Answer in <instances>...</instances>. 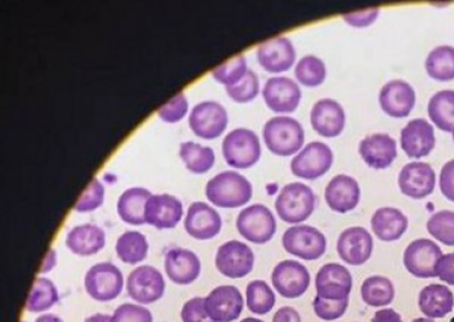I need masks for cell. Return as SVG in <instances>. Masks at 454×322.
<instances>
[{"mask_svg":"<svg viewBox=\"0 0 454 322\" xmlns=\"http://www.w3.org/2000/svg\"><path fill=\"white\" fill-rule=\"evenodd\" d=\"M206 194L214 206L220 208H239L251 200L254 187L238 171L227 170L207 181Z\"/></svg>","mask_w":454,"mask_h":322,"instance_id":"obj_1","label":"cell"},{"mask_svg":"<svg viewBox=\"0 0 454 322\" xmlns=\"http://www.w3.org/2000/svg\"><path fill=\"white\" fill-rule=\"evenodd\" d=\"M265 145L275 155L296 154L305 143V130L299 121L289 116H275L264 124Z\"/></svg>","mask_w":454,"mask_h":322,"instance_id":"obj_2","label":"cell"},{"mask_svg":"<svg viewBox=\"0 0 454 322\" xmlns=\"http://www.w3.org/2000/svg\"><path fill=\"white\" fill-rule=\"evenodd\" d=\"M316 207V196L311 187L301 183H293L281 188L275 210L281 221L299 224L312 216Z\"/></svg>","mask_w":454,"mask_h":322,"instance_id":"obj_3","label":"cell"},{"mask_svg":"<svg viewBox=\"0 0 454 322\" xmlns=\"http://www.w3.org/2000/svg\"><path fill=\"white\" fill-rule=\"evenodd\" d=\"M223 159L230 167L249 169L257 164L262 155L257 133L248 129L231 130L223 140Z\"/></svg>","mask_w":454,"mask_h":322,"instance_id":"obj_4","label":"cell"},{"mask_svg":"<svg viewBox=\"0 0 454 322\" xmlns=\"http://www.w3.org/2000/svg\"><path fill=\"white\" fill-rule=\"evenodd\" d=\"M236 228L246 240L254 244H267L277 232V221L264 204H252L241 210L236 219Z\"/></svg>","mask_w":454,"mask_h":322,"instance_id":"obj_5","label":"cell"},{"mask_svg":"<svg viewBox=\"0 0 454 322\" xmlns=\"http://www.w3.org/2000/svg\"><path fill=\"white\" fill-rule=\"evenodd\" d=\"M283 247L294 256L306 261H315L325 255L327 239L317 228L309 225H295L284 232Z\"/></svg>","mask_w":454,"mask_h":322,"instance_id":"obj_6","label":"cell"},{"mask_svg":"<svg viewBox=\"0 0 454 322\" xmlns=\"http://www.w3.org/2000/svg\"><path fill=\"white\" fill-rule=\"evenodd\" d=\"M85 289L98 302H111L123 289V274L114 263H101L92 266L85 274Z\"/></svg>","mask_w":454,"mask_h":322,"instance_id":"obj_7","label":"cell"},{"mask_svg":"<svg viewBox=\"0 0 454 322\" xmlns=\"http://www.w3.org/2000/svg\"><path fill=\"white\" fill-rule=\"evenodd\" d=\"M333 152L323 142L307 145L291 161V172L303 180H316L331 170L333 164Z\"/></svg>","mask_w":454,"mask_h":322,"instance_id":"obj_8","label":"cell"},{"mask_svg":"<svg viewBox=\"0 0 454 322\" xmlns=\"http://www.w3.org/2000/svg\"><path fill=\"white\" fill-rule=\"evenodd\" d=\"M188 123L194 135L203 139H215L225 132L229 114L219 102L203 101L192 108Z\"/></svg>","mask_w":454,"mask_h":322,"instance_id":"obj_9","label":"cell"},{"mask_svg":"<svg viewBox=\"0 0 454 322\" xmlns=\"http://www.w3.org/2000/svg\"><path fill=\"white\" fill-rule=\"evenodd\" d=\"M215 266L227 279H243L254 270V251L241 241H227L217 248Z\"/></svg>","mask_w":454,"mask_h":322,"instance_id":"obj_10","label":"cell"},{"mask_svg":"<svg viewBox=\"0 0 454 322\" xmlns=\"http://www.w3.org/2000/svg\"><path fill=\"white\" fill-rule=\"evenodd\" d=\"M441 257H442V250L436 242L428 239H418L405 248L403 261L409 273L418 279H425L436 277L434 270Z\"/></svg>","mask_w":454,"mask_h":322,"instance_id":"obj_11","label":"cell"},{"mask_svg":"<svg viewBox=\"0 0 454 322\" xmlns=\"http://www.w3.org/2000/svg\"><path fill=\"white\" fill-rule=\"evenodd\" d=\"M271 283L284 298L296 299L305 295L309 289L311 276L302 263L295 260H286L274 267Z\"/></svg>","mask_w":454,"mask_h":322,"instance_id":"obj_12","label":"cell"},{"mask_svg":"<svg viewBox=\"0 0 454 322\" xmlns=\"http://www.w3.org/2000/svg\"><path fill=\"white\" fill-rule=\"evenodd\" d=\"M127 292L134 302L140 304H153L164 295V277L155 267H137L128 276Z\"/></svg>","mask_w":454,"mask_h":322,"instance_id":"obj_13","label":"cell"},{"mask_svg":"<svg viewBox=\"0 0 454 322\" xmlns=\"http://www.w3.org/2000/svg\"><path fill=\"white\" fill-rule=\"evenodd\" d=\"M267 106L277 114H291L299 107L302 92L299 84L287 76H273L263 86Z\"/></svg>","mask_w":454,"mask_h":322,"instance_id":"obj_14","label":"cell"},{"mask_svg":"<svg viewBox=\"0 0 454 322\" xmlns=\"http://www.w3.org/2000/svg\"><path fill=\"white\" fill-rule=\"evenodd\" d=\"M398 185L405 196L414 200L427 199L436 186V174L427 162H409L399 174Z\"/></svg>","mask_w":454,"mask_h":322,"instance_id":"obj_15","label":"cell"},{"mask_svg":"<svg viewBox=\"0 0 454 322\" xmlns=\"http://www.w3.org/2000/svg\"><path fill=\"white\" fill-rule=\"evenodd\" d=\"M207 317L214 322L238 320L243 310V296L233 286L216 287L206 298Z\"/></svg>","mask_w":454,"mask_h":322,"instance_id":"obj_16","label":"cell"},{"mask_svg":"<svg viewBox=\"0 0 454 322\" xmlns=\"http://www.w3.org/2000/svg\"><path fill=\"white\" fill-rule=\"evenodd\" d=\"M373 250V239L363 226H351L339 235V257L351 266H361L370 260Z\"/></svg>","mask_w":454,"mask_h":322,"instance_id":"obj_17","label":"cell"},{"mask_svg":"<svg viewBox=\"0 0 454 322\" xmlns=\"http://www.w3.org/2000/svg\"><path fill=\"white\" fill-rule=\"evenodd\" d=\"M353 288V277L347 267L339 263H327L316 276V290L321 298L331 301L348 299Z\"/></svg>","mask_w":454,"mask_h":322,"instance_id":"obj_18","label":"cell"},{"mask_svg":"<svg viewBox=\"0 0 454 322\" xmlns=\"http://www.w3.org/2000/svg\"><path fill=\"white\" fill-rule=\"evenodd\" d=\"M417 102L414 88L404 81L387 82L380 92V105L383 113L393 119H404L411 114Z\"/></svg>","mask_w":454,"mask_h":322,"instance_id":"obj_19","label":"cell"},{"mask_svg":"<svg viewBox=\"0 0 454 322\" xmlns=\"http://www.w3.org/2000/svg\"><path fill=\"white\" fill-rule=\"evenodd\" d=\"M296 51L287 37L278 36L259 44L257 60L270 73H283L294 66Z\"/></svg>","mask_w":454,"mask_h":322,"instance_id":"obj_20","label":"cell"},{"mask_svg":"<svg viewBox=\"0 0 454 322\" xmlns=\"http://www.w3.org/2000/svg\"><path fill=\"white\" fill-rule=\"evenodd\" d=\"M222 216L212 206L204 202H194L188 208L184 219L185 232L197 240H210L222 231Z\"/></svg>","mask_w":454,"mask_h":322,"instance_id":"obj_21","label":"cell"},{"mask_svg":"<svg viewBox=\"0 0 454 322\" xmlns=\"http://www.w3.org/2000/svg\"><path fill=\"white\" fill-rule=\"evenodd\" d=\"M309 117L312 129L325 138H334L340 135L347 121L343 106L333 98H322L316 102Z\"/></svg>","mask_w":454,"mask_h":322,"instance_id":"obj_22","label":"cell"},{"mask_svg":"<svg viewBox=\"0 0 454 322\" xmlns=\"http://www.w3.org/2000/svg\"><path fill=\"white\" fill-rule=\"evenodd\" d=\"M436 145L434 126L424 119L411 120L402 130L401 145L409 158L420 159L430 154Z\"/></svg>","mask_w":454,"mask_h":322,"instance_id":"obj_23","label":"cell"},{"mask_svg":"<svg viewBox=\"0 0 454 322\" xmlns=\"http://www.w3.org/2000/svg\"><path fill=\"white\" fill-rule=\"evenodd\" d=\"M184 216V206L172 194H152L145 207V223L158 229L177 226Z\"/></svg>","mask_w":454,"mask_h":322,"instance_id":"obj_24","label":"cell"},{"mask_svg":"<svg viewBox=\"0 0 454 322\" xmlns=\"http://www.w3.org/2000/svg\"><path fill=\"white\" fill-rule=\"evenodd\" d=\"M325 199L329 208L344 215L356 208L360 203V185L348 175H337L325 187Z\"/></svg>","mask_w":454,"mask_h":322,"instance_id":"obj_25","label":"cell"},{"mask_svg":"<svg viewBox=\"0 0 454 322\" xmlns=\"http://www.w3.org/2000/svg\"><path fill=\"white\" fill-rule=\"evenodd\" d=\"M200 257L187 248H169L165 255L166 274L176 285H191L200 277Z\"/></svg>","mask_w":454,"mask_h":322,"instance_id":"obj_26","label":"cell"},{"mask_svg":"<svg viewBox=\"0 0 454 322\" xmlns=\"http://www.w3.org/2000/svg\"><path fill=\"white\" fill-rule=\"evenodd\" d=\"M359 152L364 161L376 170L391 167L398 155L395 139L386 133L364 137L361 140Z\"/></svg>","mask_w":454,"mask_h":322,"instance_id":"obj_27","label":"cell"},{"mask_svg":"<svg viewBox=\"0 0 454 322\" xmlns=\"http://www.w3.org/2000/svg\"><path fill=\"white\" fill-rule=\"evenodd\" d=\"M408 218L401 209L383 207L377 209L371 218V228L380 241H395L407 232Z\"/></svg>","mask_w":454,"mask_h":322,"instance_id":"obj_28","label":"cell"},{"mask_svg":"<svg viewBox=\"0 0 454 322\" xmlns=\"http://www.w3.org/2000/svg\"><path fill=\"white\" fill-rule=\"evenodd\" d=\"M106 244V235L100 226L82 224L75 226L66 238L67 247L78 256H92Z\"/></svg>","mask_w":454,"mask_h":322,"instance_id":"obj_29","label":"cell"},{"mask_svg":"<svg viewBox=\"0 0 454 322\" xmlns=\"http://www.w3.org/2000/svg\"><path fill=\"white\" fill-rule=\"evenodd\" d=\"M454 295L449 287L430 285L419 295V308L428 318H442L453 310Z\"/></svg>","mask_w":454,"mask_h":322,"instance_id":"obj_30","label":"cell"},{"mask_svg":"<svg viewBox=\"0 0 454 322\" xmlns=\"http://www.w3.org/2000/svg\"><path fill=\"white\" fill-rule=\"evenodd\" d=\"M150 197V191L143 187H132L124 191L117 202V212L121 221L130 225H143L145 223V207Z\"/></svg>","mask_w":454,"mask_h":322,"instance_id":"obj_31","label":"cell"},{"mask_svg":"<svg viewBox=\"0 0 454 322\" xmlns=\"http://www.w3.org/2000/svg\"><path fill=\"white\" fill-rule=\"evenodd\" d=\"M427 114L437 129L443 132L454 130V90H441L431 97Z\"/></svg>","mask_w":454,"mask_h":322,"instance_id":"obj_32","label":"cell"},{"mask_svg":"<svg viewBox=\"0 0 454 322\" xmlns=\"http://www.w3.org/2000/svg\"><path fill=\"white\" fill-rule=\"evenodd\" d=\"M149 244L142 232L128 231L118 238L116 253L121 263L137 264L148 256Z\"/></svg>","mask_w":454,"mask_h":322,"instance_id":"obj_33","label":"cell"},{"mask_svg":"<svg viewBox=\"0 0 454 322\" xmlns=\"http://www.w3.org/2000/svg\"><path fill=\"white\" fill-rule=\"evenodd\" d=\"M180 156L185 168L193 174H206L215 164V153L210 146L198 145L191 140L182 143Z\"/></svg>","mask_w":454,"mask_h":322,"instance_id":"obj_34","label":"cell"},{"mask_svg":"<svg viewBox=\"0 0 454 322\" xmlns=\"http://www.w3.org/2000/svg\"><path fill=\"white\" fill-rule=\"evenodd\" d=\"M425 68L430 78L439 82H450L454 79V47L439 46L428 53Z\"/></svg>","mask_w":454,"mask_h":322,"instance_id":"obj_35","label":"cell"},{"mask_svg":"<svg viewBox=\"0 0 454 322\" xmlns=\"http://www.w3.org/2000/svg\"><path fill=\"white\" fill-rule=\"evenodd\" d=\"M395 295V286L386 277H369V279L364 280L363 286H361L363 301L367 305L373 306V308L391 304Z\"/></svg>","mask_w":454,"mask_h":322,"instance_id":"obj_36","label":"cell"},{"mask_svg":"<svg viewBox=\"0 0 454 322\" xmlns=\"http://www.w3.org/2000/svg\"><path fill=\"white\" fill-rule=\"evenodd\" d=\"M59 289L52 280L37 279L32 287L27 302V310L30 312H43L50 310L59 302Z\"/></svg>","mask_w":454,"mask_h":322,"instance_id":"obj_37","label":"cell"},{"mask_svg":"<svg viewBox=\"0 0 454 322\" xmlns=\"http://www.w3.org/2000/svg\"><path fill=\"white\" fill-rule=\"evenodd\" d=\"M248 310L255 315H265L273 310L275 295L264 280H252L246 289Z\"/></svg>","mask_w":454,"mask_h":322,"instance_id":"obj_38","label":"cell"},{"mask_svg":"<svg viewBox=\"0 0 454 322\" xmlns=\"http://www.w3.org/2000/svg\"><path fill=\"white\" fill-rule=\"evenodd\" d=\"M297 82L307 88H316L323 84L327 76L325 62L316 56H305L295 67Z\"/></svg>","mask_w":454,"mask_h":322,"instance_id":"obj_39","label":"cell"},{"mask_svg":"<svg viewBox=\"0 0 454 322\" xmlns=\"http://www.w3.org/2000/svg\"><path fill=\"white\" fill-rule=\"evenodd\" d=\"M428 234L447 247H454V212L440 210L430 216L427 224Z\"/></svg>","mask_w":454,"mask_h":322,"instance_id":"obj_40","label":"cell"},{"mask_svg":"<svg viewBox=\"0 0 454 322\" xmlns=\"http://www.w3.org/2000/svg\"><path fill=\"white\" fill-rule=\"evenodd\" d=\"M247 59L243 54H238L233 59L227 60L213 70L212 75L220 84L225 88L238 84L239 81L247 75Z\"/></svg>","mask_w":454,"mask_h":322,"instance_id":"obj_41","label":"cell"},{"mask_svg":"<svg viewBox=\"0 0 454 322\" xmlns=\"http://www.w3.org/2000/svg\"><path fill=\"white\" fill-rule=\"evenodd\" d=\"M227 95L239 104L254 100L259 94V79L254 70L248 69L238 84L226 88Z\"/></svg>","mask_w":454,"mask_h":322,"instance_id":"obj_42","label":"cell"},{"mask_svg":"<svg viewBox=\"0 0 454 322\" xmlns=\"http://www.w3.org/2000/svg\"><path fill=\"white\" fill-rule=\"evenodd\" d=\"M104 200V184L98 178H94L85 188L84 193L80 196L78 202L75 203L74 209L80 213L92 212V210L100 208Z\"/></svg>","mask_w":454,"mask_h":322,"instance_id":"obj_43","label":"cell"},{"mask_svg":"<svg viewBox=\"0 0 454 322\" xmlns=\"http://www.w3.org/2000/svg\"><path fill=\"white\" fill-rule=\"evenodd\" d=\"M348 306V298L341 301H331V299L316 296L313 301V310L316 317L325 321H334L340 318L347 311Z\"/></svg>","mask_w":454,"mask_h":322,"instance_id":"obj_44","label":"cell"},{"mask_svg":"<svg viewBox=\"0 0 454 322\" xmlns=\"http://www.w3.org/2000/svg\"><path fill=\"white\" fill-rule=\"evenodd\" d=\"M188 108H190V104H188V98L184 92H178L171 100L166 102L164 106L159 108L158 114L160 119L165 122H180L188 114Z\"/></svg>","mask_w":454,"mask_h":322,"instance_id":"obj_45","label":"cell"},{"mask_svg":"<svg viewBox=\"0 0 454 322\" xmlns=\"http://www.w3.org/2000/svg\"><path fill=\"white\" fill-rule=\"evenodd\" d=\"M111 322H153L152 312L137 304L118 306L112 315Z\"/></svg>","mask_w":454,"mask_h":322,"instance_id":"obj_46","label":"cell"},{"mask_svg":"<svg viewBox=\"0 0 454 322\" xmlns=\"http://www.w3.org/2000/svg\"><path fill=\"white\" fill-rule=\"evenodd\" d=\"M181 318L184 322H207L206 298H193L182 308Z\"/></svg>","mask_w":454,"mask_h":322,"instance_id":"obj_47","label":"cell"},{"mask_svg":"<svg viewBox=\"0 0 454 322\" xmlns=\"http://www.w3.org/2000/svg\"><path fill=\"white\" fill-rule=\"evenodd\" d=\"M380 11L377 8L369 9L357 12H348L344 14L343 19L348 25L354 27H367L372 25L379 18Z\"/></svg>","mask_w":454,"mask_h":322,"instance_id":"obj_48","label":"cell"},{"mask_svg":"<svg viewBox=\"0 0 454 322\" xmlns=\"http://www.w3.org/2000/svg\"><path fill=\"white\" fill-rule=\"evenodd\" d=\"M440 190L450 202H454V159L443 165L440 174Z\"/></svg>","mask_w":454,"mask_h":322,"instance_id":"obj_49","label":"cell"},{"mask_svg":"<svg viewBox=\"0 0 454 322\" xmlns=\"http://www.w3.org/2000/svg\"><path fill=\"white\" fill-rule=\"evenodd\" d=\"M434 271H436V277L441 280L447 285L454 286V253L442 255Z\"/></svg>","mask_w":454,"mask_h":322,"instance_id":"obj_50","label":"cell"},{"mask_svg":"<svg viewBox=\"0 0 454 322\" xmlns=\"http://www.w3.org/2000/svg\"><path fill=\"white\" fill-rule=\"evenodd\" d=\"M273 322H302L301 317L296 309L291 306H284L275 312Z\"/></svg>","mask_w":454,"mask_h":322,"instance_id":"obj_51","label":"cell"},{"mask_svg":"<svg viewBox=\"0 0 454 322\" xmlns=\"http://www.w3.org/2000/svg\"><path fill=\"white\" fill-rule=\"evenodd\" d=\"M371 322H403L401 315L393 309H382L377 311Z\"/></svg>","mask_w":454,"mask_h":322,"instance_id":"obj_52","label":"cell"},{"mask_svg":"<svg viewBox=\"0 0 454 322\" xmlns=\"http://www.w3.org/2000/svg\"><path fill=\"white\" fill-rule=\"evenodd\" d=\"M57 264V253L54 248H50L44 257L43 267H41V273H47L52 271Z\"/></svg>","mask_w":454,"mask_h":322,"instance_id":"obj_53","label":"cell"},{"mask_svg":"<svg viewBox=\"0 0 454 322\" xmlns=\"http://www.w3.org/2000/svg\"><path fill=\"white\" fill-rule=\"evenodd\" d=\"M35 322H63L62 318L56 317L53 314H44L41 315L40 318H36Z\"/></svg>","mask_w":454,"mask_h":322,"instance_id":"obj_54","label":"cell"},{"mask_svg":"<svg viewBox=\"0 0 454 322\" xmlns=\"http://www.w3.org/2000/svg\"><path fill=\"white\" fill-rule=\"evenodd\" d=\"M84 322H111V317L105 314H96L92 317L86 318Z\"/></svg>","mask_w":454,"mask_h":322,"instance_id":"obj_55","label":"cell"},{"mask_svg":"<svg viewBox=\"0 0 454 322\" xmlns=\"http://www.w3.org/2000/svg\"><path fill=\"white\" fill-rule=\"evenodd\" d=\"M105 180H107L108 183L114 184V183H116L117 177H114V174L111 175V177H110V174H106V175H105Z\"/></svg>","mask_w":454,"mask_h":322,"instance_id":"obj_56","label":"cell"},{"mask_svg":"<svg viewBox=\"0 0 454 322\" xmlns=\"http://www.w3.org/2000/svg\"><path fill=\"white\" fill-rule=\"evenodd\" d=\"M411 322H434V321L431 320V318H415V320L411 321Z\"/></svg>","mask_w":454,"mask_h":322,"instance_id":"obj_57","label":"cell"},{"mask_svg":"<svg viewBox=\"0 0 454 322\" xmlns=\"http://www.w3.org/2000/svg\"><path fill=\"white\" fill-rule=\"evenodd\" d=\"M241 322H264V321L259 320V318H243V320Z\"/></svg>","mask_w":454,"mask_h":322,"instance_id":"obj_58","label":"cell"},{"mask_svg":"<svg viewBox=\"0 0 454 322\" xmlns=\"http://www.w3.org/2000/svg\"><path fill=\"white\" fill-rule=\"evenodd\" d=\"M453 142H454V130H453Z\"/></svg>","mask_w":454,"mask_h":322,"instance_id":"obj_59","label":"cell"}]
</instances>
